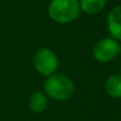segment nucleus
I'll return each mask as SVG.
<instances>
[{"mask_svg":"<svg viewBox=\"0 0 121 121\" xmlns=\"http://www.w3.org/2000/svg\"><path fill=\"white\" fill-rule=\"evenodd\" d=\"M44 90L50 98L57 101L68 100L74 92V86L70 79L63 74L49 75L44 83Z\"/></svg>","mask_w":121,"mask_h":121,"instance_id":"nucleus-1","label":"nucleus"},{"mask_svg":"<svg viewBox=\"0 0 121 121\" xmlns=\"http://www.w3.org/2000/svg\"><path fill=\"white\" fill-rule=\"evenodd\" d=\"M78 0H52L49 4V15L59 23H69L75 20L80 14Z\"/></svg>","mask_w":121,"mask_h":121,"instance_id":"nucleus-2","label":"nucleus"},{"mask_svg":"<svg viewBox=\"0 0 121 121\" xmlns=\"http://www.w3.org/2000/svg\"><path fill=\"white\" fill-rule=\"evenodd\" d=\"M33 64L38 73L49 77L57 69L59 60L53 51L44 48L34 54Z\"/></svg>","mask_w":121,"mask_h":121,"instance_id":"nucleus-3","label":"nucleus"},{"mask_svg":"<svg viewBox=\"0 0 121 121\" xmlns=\"http://www.w3.org/2000/svg\"><path fill=\"white\" fill-rule=\"evenodd\" d=\"M120 45L114 38H103L94 47V56L98 62H111L119 54Z\"/></svg>","mask_w":121,"mask_h":121,"instance_id":"nucleus-4","label":"nucleus"},{"mask_svg":"<svg viewBox=\"0 0 121 121\" xmlns=\"http://www.w3.org/2000/svg\"><path fill=\"white\" fill-rule=\"evenodd\" d=\"M107 28L114 39L121 40V5L116 6L108 14Z\"/></svg>","mask_w":121,"mask_h":121,"instance_id":"nucleus-5","label":"nucleus"},{"mask_svg":"<svg viewBox=\"0 0 121 121\" xmlns=\"http://www.w3.org/2000/svg\"><path fill=\"white\" fill-rule=\"evenodd\" d=\"M105 90L113 98H121V74H113L105 82Z\"/></svg>","mask_w":121,"mask_h":121,"instance_id":"nucleus-6","label":"nucleus"},{"mask_svg":"<svg viewBox=\"0 0 121 121\" xmlns=\"http://www.w3.org/2000/svg\"><path fill=\"white\" fill-rule=\"evenodd\" d=\"M29 107L34 113H42L47 107V98L43 92L36 91L32 94L29 100Z\"/></svg>","mask_w":121,"mask_h":121,"instance_id":"nucleus-7","label":"nucleus"},{"mask_svg":"<svg viewBox=\"0 0 121 121\" xmlns=\"http://www.w3.org/2000/svg\"><path fill=\"white\" fill-rule=\"evenodd\" d=\"M106 0H81L80 8L89 15H96L104 9Z\"/></svg>","mask_w":121,"mask_h":121,"instance_id":"nucleus-8","label":"nucleus"}]
</instances>
